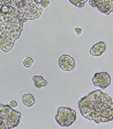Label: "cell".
I'll list each match as a JSON object with an SVG mask.
<instances>
[{
	"label": "cell",
	"instance_id": "5bb4252c",
	"mask_svg": "<svg viewBox=\"0 0 113 129\" xmlns=\"http://www.w3.org/2000/svg\"><path fill=\"white\" fill-rule=\"evenodd\" d=\"M74 33L76 34V35H82V33H83V28H81V27H75L74 28Z\"/></svg>",
	"mask_w": 113,
	"mask_h": 129
},
{
	"label": "cell",
	"instance_id": "8992f818",
	"mask_svg": "<svg viewBox=\"0 0 113 129\" xmlns=\"http://www.w3.org/2000/svg\"><path fill=\"white\" fill-rule=\"evenodd\" d=\"M92 84L96 87H98L100 90H106L107 87L111 85V76L106 71L96 72L92 76Z\"/></svg>",
	"mask_w": 113,
	"mask_h": 129
},
{
	"label": "cell",
	"instance_id": "7c38bea8",
	"mask_svg": "<svg viewBox=\"0 0 113 129\" xmlns=\"http://www.w3.org/2000/svg\"><path fill=\"white\" fill-rule=\"evenodd\" d=\"M90 0H69V3L72 5H74L75 7H78V8H83L86 6V3H89Z\"/></svg>",
	"mask_w": 113,
	"mask_h": 129
},
{
	"label": "cell",
	"instance_id": "8fae6325",
	"mask_svg": "<svg viewBox=\"0 0 113 129\" xmlns=\"http://www.w3.org/2000/svg\"><path fill=\"white\" fill-rule=\"evenodd\" d=\"M22 102L26 107H32L36 104V98L32 93H24L22 95Z\"/></svg>",
	"mask_w": 113,
	"mask_h": 129
},
{
	"label": "cell",
	"instance_id": "9c48e42d",
	"mask_svg": "<svg viewBox=\"0 0 113 129\" xmlns=\"http://www.w3.org/2000/svg\"><path fill=\"white\" fill-rule=\"evenodd\" d=\"M107 49V45L104 41H100V42H97L91 47L90 49V55L91 56H95V57H99L104 54Z\"/></svg>",
	"mask_w": 113,
	"mask_h": 129
},
{
	"label": "cell",
	"instance_id": "9a60e30c",
	"mask_svg": "<svg viewBox=\"0 0 113 129\" xmlns=\"http://www.w3.org/2000/svg\"><path fill=\"white\" fill-rule=\"evenodd\" d=\"M9 105L12 106V107L16 108V107H18V101H16V100H12V101L9 102Z\"/></svg>",
	"mask_w": 113,
	"mask_h": 129
},
{
	"label": "cell",
	"instance_id": "7a4b0ae2",
	"mask_svg": "<svg viewBox=\"0 0 113 129\" xmlns=\"http://www.w3.org/2000/svg\"><path fill=\"white\" fill-rule=\"evenodd\" d=\"M51 0H0V14L9 15L26 23L38 20Z\"/></svg>",
	"mask_w": 113,
	"mask_h": 129
},
{
	"label": "cell",
	"instance_id": "6da1fadb",
	"mask_svg": "<svg viewBox=\"0 0 113 129\" xmlns=\"http://www.w3.org/2000/svg\"><path fill=\"white\" fill-rule=\"evenodd\" d=\"M80 114L96 123L113 121V100L103 90L91 91L78 102Z\"/></svg>",
	"mask_w": 113,
	"mask_h": 129
},
{
	"label": "cell",
	"instance_id": "277c9868",
	"mask_svg": "<svg viewBox=\"0 0 113 129\" xmlns=\"http://www.w3.org/2000/svg\"><path fill=\"white\" fill-rule=\"evenodd\" d=\"M22 113L16 111L10 105H0V128L1 129H13L18 126L21 121Z\"/></svg>",
	"mask_w": 113,
	"mask_h": 129
},
{
	"label": "cell",
	"instance_id": "52a82bcc",
	"mask_svg": "<svg viewBox=\"0 0 113 129\" xmlns=\"http://www.w3.org/2000/svg\"><path fill=\"white\" fill-rule=\"evenodd\" d=\"M89 5L92 8H97L105 15L113 13V0H90Z\"/></svg>",
	"mask_w": 113,
	"mask_h": 129
},
{
	"label": "cell",
	"instance_id": "5b68a950",
	"mask_svg": "<svg viewBox=\"0 0 113 129\" xmlns=\"http://www.w3.org/2000/svg\"><path fill=\"white\" fill-rule=\"evenodd\" d=\"M54 119H56V123L60 127L67 128V127H70L75 122V120H76V112L73 108L61 106V107L56 108V113Z\"/></svg>",
	"mask_w": 113,
	"mask_h": 129
},
{
	"label": "cell",
	"instance_id": "3957f363",
	"mask_svg": "<svg viewBox=\"0 0 113 129\" xmlns=\"http://www.w3.org/2000/svg\"><path fill=\"white\" fill-rule=\"evenodd\" d=\"M24 23L16 18L0 14V49L9 52L23 31Z\"/></svg>",
	"mask_w": 113,
	"mask_h": 129
},
{
	"label": "cell",
	"instance_id": "30bf717a",
	"mask_svg": "<svg viewBox=\"0 0 113 129\" xmlns=\"http://www.w3.org/2000/svg\"><path fill=\"white\" fill-rule=\"evenodd\" d=\"M32 81L36 88H42V87L48 86V80L43 77L42 75H35L32 76Z\"/></svg>",
	"mask_w": 113,
	"mask_h": 129
},
{
	"label": "cell",
	"instance_id": "ba28073f",
	"mask_svg": "<svg viewBox=\"0 0 113 129\" xmlns=\"http://www.w3.org/2000/svg\"><path fill=\"white\" fill-rule=\"evenodd\" d=\"M58 65H59V68L62 70V71L69 72L75 69L76 63H75V59L72 57L70 55L64 54L58 58Z\"/></svg>",
	"mask_w": 113,
	"mask_h": 129
},
{
	"label": "cell",
	"instance_id": "4fadbf2b",
	"mask_svg": "<svg viewBox=\"0 0 113 129\" xmlns=\"http://www.w3.org/2000/svg\"><path fill=\"white\" fill-rule=\"evenodd\" d=\"M34 63H35V60H34L32 57H30V56H27V57L23 59V62H22L24 68H31V66L34 65Z\"/></svg>",
	"mask_w": 113,
	"mask_h": 129
}]
</instances>
